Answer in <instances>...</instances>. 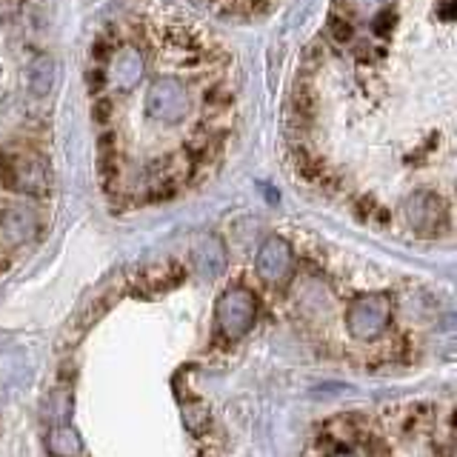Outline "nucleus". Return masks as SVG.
<instances>
[{
	"mask_svg": "<svg viewBox=\"0 0 457 457\" xmlns=\"http://www.w3.org/2000/svg\"><path fill=\"white\" fill-rule=\"evenodd\" d=\"M218 323L226 337L246 335L254 323V297L246 289H228L218 303Z\"/></svg>",
	"mask_w": 457,
	"mask_h": 457,
	"instance_id": "nucleus-1",
	"label": "nucleus"
},
{
	"mask_svg": "<svg viewBox=\"0 0 457 457\" xmlns=\"http://www.w3.org/2000/svg\"><path fill=\"white\" fill-rule=\"evenodd\" d=\"M146 104L154 118L175 123V120L186 118V112H189V95H186V89L178 80H157L149 89Z\"/></svg>",
	"mask_w": 457,
	"mask_h": 457,
	"instance_id": "nucleus-2",
	"label": "nucleus"
},
{
	"mask_svg": "<svg viewBox=\"0 0 457 457\" xmlns=\"http://www.w3.org/2000/svg\"><path fill=\"white\" fill-rule=\"evenodd\" d=\"M389 323V303L386 297H363L349 312V332L361 340L378 337Z\"/></svg>",
	"mask_w": 457,
	"mask_h": 457,
	"instance_id": "nucleus-3",
	"label": "nucleus"
},
{
	"mask_svg": "<svg viewBox=\"0 0 457 457\" xmlns=\"http://www.w3.org/2000/svg\"><path fill=\"white\" fill-rule=\"evenodd\" d=\"M292 266V252L283 240H269L263 243L261 254H257V271L269 283H278L286 278V271Z\"/></svg>",
	"mask_w": 457,
	"mask_h": 457,
	"instance_id": "nucleus-4",
	"label": "nucleus"
},
{
	"mask_svg": "<svg viewBox=\"0 0 457 457\" xmlns=\"http://www.w3.org/2000/svg\"><path fill=\"white\" fill-rule=\"evenodd\" d=\"M26 80H29V92L35 97H43L52 92L54 86V63L52 57H35L32 63H29V71H26Z\"/></svg>",
	"mask_w": 457,
	"mask_h": 457,
	"instance_id": "nucleus-5",
	"label": "nucleus"
},
{
	"mask_svg": "<svg viewBox=\"0 0 457 457\" xmlns=\"http://www.w3.org/2000/svg\"><path fill=\"white\" fill-rule=\"evenodd\" d=\"M195 261H197L200 269L209 271V275H218V271L223 269V263H226L223 246H220V243L214 240V237H206V240L195 249Z\"/></svg>",
	"mask_w": 457,
	"mask_h": 457,
	"instance_id": "nucleus-6",
	"label": "nucleus"
}]
</instances>
